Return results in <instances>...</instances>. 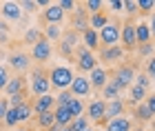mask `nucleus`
I'll use <instances>...</instances> for the list:
<instances>
[{
	"mask_svg": "<svg viewBox=\"0 0 155 131\" xmlns=\"http://www.w3.org/2000/svg\"><path fill=\"white\" fill-rule=\"evenodd\" d=\"M137 7H140L142 11H151L153 7H155V2H153V0H140V2H137Z\"/></svg>",
	"mask_w": 155,
	"mask_h": 131,
	"instance_id": "obj_41",
	"label": "nucleus"
},
{
	"mask_svg": "<svg viewBox=\"0 0 155 131\" xmlns=\"http://www.w3.org/2000/svg\"><path fill=\"white\" fill-rule=\"evenodd\" d=\"M25 85H27V78H25V76H16V78H9L5 91H7V96H16V93H20V91H25Z\"/></svg>",
	"mask_w": 155,
	"mask_h": 131,
	"instance_id": "obj_20",
	"label": "nucleus"
},
{
	"mask_svg": "<svg viewBox=\"0 0 155 131\" xmlns=\"http://www.w3.org/2000/svg\"><path fill=\"white\" fill-rule=\"evenodd\" d=\"M53 125H55L53 111H47V113H40V116H38V127H40V129H51Z\"/></svg>",
	"mask_w": 155,
	"mask_h": 131,
	"instance_id": "obj_31",
	"label": "nucleus"
},
{
	"mask_svg": "<svg viewBox=\"0 0 155 131\" xmlns=\"http://www.w3.org/2000/svg\"><path fill=\"white\" fill-rule=\"evenodd\" d=\"M87 131H95V129H87Z\"/></svg>",
	"mask_w": 155,
	"mask_h": 131,
	"instance_id": "obj_52",
	"label": "nucleus"
},
{
	"mask_svg": "<svg viewBox=\"0 0 155 131\" xmlns=\"http://www.w3.org/2000/svg\"><path fill=\"white\" fill-rule=\"evenodd\" d=\"M29 62H31V56L25 51H16L9 56V67L16 69V71H25V69H29Z\"/></svg>",
	"mask_w": 155,
	"mask_h": 131,
	"instance_id": "obj_15",
	"label": "nucleus"
},
{
	"mask_svg": "<svg viewBox=\"0 0 155 131\" xmlns=\"http://www.w3.org/2000/svg\"><path fill=\"white\" fill-rule=\"evenodd\" d=\"M149 76H151V78H155V56L149 60Z\"/></svg>",
	"mask_w": 155,
	"mask_h": 131,
	"instance_id": "obj_48",
	"label": "nucleus"
},
{
	"mask_svg": "<svg viewBox=\"0 0 155 131\" xmlns=\"http://www.w3.org/2000/svg\"><path fill=\"white\" fill-rule=\"evenodd\" d=\"M73 78H75V76H73V71L69 67H53L51 73H49V82H51V87L60 89V91H64V89L71 87Z\"/></svg>",
	"mask_w": 155,
	"mask_h": 131,
	"instance_id": "obj_1",
	"label": "nucleus"
},
{
	"mask_svg": "<svg viewBox=\"0 0 155 131\" xmlns=\"http://www.w3.org/2000/svg\"><path fill=\"white\" fill-rule=\"evenodd\" d=\"M120 40H122L124 49H135L137 47V36H135V25L131 22H124L122 25V36H120Z\"/></svg>",
	"mask_w": 155,
	"mask_h": 131,
	"instance_id": "obj_9",
	"label": "nucleus"
},
{
	"mask_svg": "<svg viewBox=\"0 0 155 131\" xmlns=\"http://www.w3.org/2000/svg\"><path fill=\"white\" fill-rule=\"evenodd\" d=\"M73 27H75V31L78 29H82V31L89 29V18H87V11L84 9H75L73 11Z\"/></svg>",
	"mask_w": 155,
	"mask_h": 131,
	"instance_id": "obj_24",
	"label": "nucleus"
},
{
	"mask_svg": "<svg viewBox=\"0 0 155 131\" xmlns=\"http://www.w3.org/2000/svg\"><path fill=\"white\" fill-rule=\"evenodd\" d=\"M124 9L129 11V13H135L140 7H137V2H133V0H126V2H124Z\"/></svg>",
	"mask_w": 155,
	"mask_h": 131,
	"instance_id": "obj_44",
	"label": "nucleus"
},
{
	"mask_svg": "<svg viewBox=\"0 0 155 131\" xmlns=\"http://www.w3.org/2000/svg\"><path fill=\"white\" fill-rule=\"evenodd\" d=\"M153 131H155V125H153Z\"/></svg>",
	"mask_w": 155,
	"mask_h": 131,
	"instance_id": "obj_53",
	"label": "nucleus"
},
{
	"mask_svg": "<svg viewBox=\"0 0 155 131\" xmlns=\"http://www.w3.org/2000/svg\"><path fill=\"white\" fill-rule=\"evenodd\" d=\"M122 36V25L120 22H109L104 29H100V47H113L120 42Z\"/></svg>",
	"mask_w": 155,
	"mask_h": 131,
	"instance_id": "obj_3",
	"label": "nucleus"
},
{
	"mask_svg": "<svg viewBox=\"0 0 155 131\" xmlns=\"http://www.w3.org/2000/svg\"><path fill=\"white\" fill-rule=\"evenodd\" d=\"M16 131H33V129H29V127H20V129H16Z\"/></svg>",
	"mask_w": 155,
	"mask_h": 131,
	"instance_id": "obj_51",
	"label": "nucleus"
},
{
	"mask_svg": "<svg viewBox=\"0 0 155 131\" xmlns=\"http://www.w3.org/2000/svg\"><path fill=\"white\" fill-rule=\"evenodd\" d=\"M45 38L49 40V42H55V40H60V38H62L60 25H47V27H45Z\"/></svg>",
	"mask_w": 155,
	"mask_h": 131,
	"instance_id": "obj_26",
	"label": "nucleus"
},
{
	"mask_svg": "<svg viewBox=\"0 0 155 131\" xmlns=\"http://www.w3.org/2000/svg\"><path fill=\"white\" fill-rule=\"evenodd\" d=\"M100 7H102L100 0H87V9L91 13H100Z\"/></svg>",
	"mask_w": 155,
	"mask_h": 131,
	"instance_id": "obj_40",
	"label": "nucleus"
},
{
	"mask_svg": "<svg viewBox=\"0 0 155 131\" xmlns=\"http://www.w3.org/2000/svg\"><path fill=\"white\" fill-rule=\"evenodd\" d=\"M107 25H109V18H107V13H104V11H100V13H93V16L89 18V29H93V31H97V29H104Z\"/></svg>",
	"mask_w": 155,
	"mask_h": 131,
	"instance_id": "obj_23",
	"label": "nucleus"
},
{
	"mask_svg": "<svg viewBox=\"0 0 155 131\" xmlns=\"http://www.w3.org/2000/svg\"><path fill=\"white\" fill-rule=\"evenodd\" d=\"M42 38H45V36H42V31L38 29V27H31V29L25 33V42H27V45H31V47L36 45V42H40Z\"/></svg>",
	"mask_w": 155,
	"mask_h": 131,
	"instance_id": "obj_28",
	"label": "nucleus"
},
{
	"mask_svg": "<svg viewBox=\"0 0 155 131\" xmlns=\"http://www.w3.org/2000/svg\"><path fill=\"white\" fill-rule=\"evenodd\" d=\"M104 111H107V102L104 100H93L87 107V116L93 122H104Z\"/></svg>",
	"mask_w": 155,
	"mask_h": 131,
	"instance_id": "obj_12",
	"label": "nucleus"
},
{
	"mask_svg": "<svg viewBox=\"0 0 155 131\" xmlns=\"http://www.w3.org/2000/svg\"><path fill=\"white\" fill-rule=\"evenodd\" d=\"M140 131H142V129H140Z\"/></svg>",
	"mask_w": 155,
	"mask_h": 131,
	"instance_id": "obj_54",
	"label": "nucleus"
},
{
	"mask_svg": "<svg viewBox=\"0 0 155 131\" xmlns=\"http://www.w3.org/2000/svg\"><path fill=\"white\" fill-rule=\"evenodd\" d=\"M135 116H137L140 120H151V118H153V113L149 111V107H146L144 102H142V105H137V107H135Z\"/></svg>",
	"mask_w": 155,
	"mask_h": 131,
	"instance_id": "obj_34",
	"label": "nucleus"
},
{
	"mask_svg": "<svg viewBox=\"0 0 155 131\" xmlns=\"http://www.w3.org/2000/svg\"><path fill=\"white\" fill-rule=\"evenodd\" d=\"M49 89H51V82H49V76L42 71V69H33L31 71V93L40 98V96H47Z\"/></svg>",
	"mask_w": 155,
	"mask_h": 131,
	"instance_id": "obj_2",
	"label": "nucleus"
},
{
	"mask_svg": "<svg viewBox=\"0 0 155 131\" xmlns=\"http://www.w3.org/2000/svg\"><path fill=\"white\" fill-rule=\"evenodd\" d=\"M124 113V102L122 100H111L107 102V111H104V122H109V120H113V118H120V116Z\"/></svg>",
	"mask_w": 155,
	"mask_h": 131,
	"instance_id": "obj_16",
	"label": "nucleus"
},
{
	"mask_svg": "<svg viewBox=\"0 0 155 131\" xmlns=\"http://www.w3.org/2000/svg\"><path fill=\"white\" fill-rule=\"evenodd\" d=\"M149 76L146 73H142V76H137V87H142V89H149Z\"/></svg>",
	"mask_w": 155,
	"mask_h": 131,
	"instance_id": "obj_42",
	"label": "nucleus"
},
{
	"mask_svg": "<svg viewBox=\"0 0 155 131\" xmlns=\"http://www.w3.org/2000/svg\"><path fill=\"white\" fill-rule=\"evenodd\" d=\"M71 91H69V89H64V91H60V96L58 98H55V107H67L69 102H71Z\"/></svg>",
	"mask_w": 155,
	"mask_h": 131,
	"instance_id": "obj_33",
	"label": "nucleus"
},
{
	"mask_svg": "<svg viewBox=\"0 0 155 131\" xmlns=\"http://www.w3.org/2000/svg\"><path fill=\"white\" fill-rule=\"evenodd\" d=\"M75 58H78V69L84 73H91L93 69L97 67L95 62V53L89 51L87 47H80V49H75Z\"/></svg>",
	"mask_w": 155,
	"mask_h": 131,
	"instance_id": "obj_5",
	"label": "nucleus"
},
{
	"mask_svg": "<svg viewBox=\"0 0 155 131\" xmlns=\"http://www.w3.org/2000/svg\"><path fill=\"white\" fill-rule=\"evenodd\" d=\"M129 93H131V102H133V105H142V100L146 98V89L137 87V85H133L129 89Z\"/></svg>",
	"mask_w": 155,
	"mask_h": 131,
	"instance_id": "obj_27",
	"label": "nucleus"
},
{
	"mask_svg": "<svg viewBox=\"0 0 155 131\" xmlns=\"http://www.w3.org/2000/svg\"><path fill=\"white\" fill-rule=\"evenodd\" d=\"M53 118H55V125H60V127H69L75 120L71 116V111H69V107H55L53 109Z\"/></svg>",
	"mask_w": 155,
	"mask_h": 131,
	"instance_id": "obj_18",
	"label": "nucleus"
},
{
	"mask_svg": "<svg viewBox=\"0 0 155 131\" xmlns=\"http://www.w3.org/2000/svg\"><path fill=\"white\" fill-rule=\"evenodd\" d=\"M102 93H104V98H109V102L120 98V89H117V85H115L113 80H109V82H107V87L102 89Z\"/></svg>",
	"mask_w": 155,
	"mask_h": 131,
	"instance_id": "obj_29",
	"label": "nucleus"
},
{
	"mask_svg": "<svg viewBox=\"0 0 155 131\" xmlns=\"http://www.w3.org/2000/svg\"><path fill=\"white\" fill-rule=\"evenodd\" d=\"M133 122L126 118V116H120V118H113L107 122V131H131Z\"/></svg>",
	"mask_w": 155,
	"mask_h": 131,
	"instance_id": "obj_21",
	"label": "nucleus"
},
{
	"mask_svg": "<svg viewBox=\"0 0 155 131\" xmlns=\"http://www.w3.org/2000/svg\"><path fill=\"white\" fill-rule=\"evenodd\" d=\"M67 107H69V111H71L73 118H80L82 111H84V102H82V98H71V102H69Z\"/></svg>",
	"mask_w": 155,
	"mask_h": 131,
	"instance_id": "obj_30",
	"label": "nucleus"
},
{
	"mask_svg": "<svg viewBox=\"0 0 155 131\" xmlns=\"http://www.w3.org/2000/svg\"><path fill=\"white\" fill-rule=\"evenodd\" d=\"M25 100H27V91H20V93H16V96H11V98H9L11 109H16V107H20V105H25Z\"/></svg>",
	"mask_w": 155,
	"mask_h": 131,
	"instance_id": "obj_35",
	"label": "nucleus"
},
{
	"mask_svg": "<svg viewBox=\"0 0 155 131\" xmlns=\"http://www.w3.org/2000/svg\"><path fill=\"white\" fill-rule=\"evenodd\" d=\"M135 36H137V45H149V40L153 38L151 36V27L146 22H137L135 25Z\"/></svg>",
	"mask_w": 155,
	"mask_h": 131,
	"instance_id": "obj_22",
	"label": "nucleus"
},
{
	"mask_svg": "<svg viewBox=\"0 0 155 131\" xmlns=\"http://www.w3.org/2000/svg\"><path fill=\"white\" fill-rule=\"evenodd\" d=\"M89 82H91V89L100 91V89H104V87H107V82H109V73L104 71L102 67H95L93 71L89 73Z\"/></svg>",
	"mask_w": 155,
	"mask_h": 131,
	"instance_id": "obj_11",
	"label": "nucleus"
},
{
	"mask_svg": "<svg viewBox=\"0 0 155 131\" xmlns=\"http://www.w3.org/2000/svg\"><path fill=\"white\" fill-rule=\"evenodd\" d=\"M69 129H71V131H87V129H91L89 127V118H82V116L75 118L71 125H69Z\"/></svg>",
	"mask_w": 155,
	"mask_h": 131,
	"instance_id": "obj_32",
	"label": "nucleus"
},
{
	"mask_svg": "<svg viewBox=\"0 0 155 131\" xmlns=\"http://www.w3.org/2000/svg\"><path fill=\"white\" fill-rule=\"evenodd\" d=\"M20 5V9H25V11H29V13H33L38 9V2H33V0H22V2H18Z\"/></svg>",
	"mask_w": 155,
	"mask_h": 131,
	"instance_id": "obj_38",
	"label": "nucleus"
},
{
	"mask_svg": "<svg viewBox=\"0 0 155 131\" xmlns=\"http://www.w3.org/2000/svg\"><path fill=\"white\" fill-rule=\"evenodd\" d=\"M53 105H55V98L51 93H47V96H40V98L33 100V113H47V111H53Z\"/></svg>",
	"mask_w": 155,
	"mask_h": 131,
	"instance_id": "obj_14",
	"label": "nucleus"
},
{
	"mask_svg": "<svg viewBox=\"0 0 155 131\" xmlns=\"http://www.w3.org/2000/svg\"><path fill=\"white\" fill-rule=\"evenodd\" d=\"M13 111H16V120H18V122H27V120H29L31 116H33V107H31V105H27V102H25V105L16 107Z\"/></svg>",
	"mask_w": 155,
	"mask_h": 131,
	"instance_id": "obj_25",
	"label": "nucleus"
},
{
	"mask_svg": "<svg viewBox=\"0 0 155 131\" xmlns=\"http://www.w3.org/2000/svg\"><path fill=\"white\" fill-rule=\"evenodd\" d=\"M149 27H151V36L155 38V13H153V18H151V25H149Z\"/></svg>",
	"mask_w": 155,
	"mask_h": 131,
	"instance_id": "obj_49",
	"label": "nucleus"
},
{
	"mask_svg": "<svg viewBox=\"0 0 155 131\" xmlns=\"http://www.w3.org/2000/svg\"><path fill=\"white\" fill-rule=\"evenodd\" d=\"M109 7H111L113 11H122V9H124V2H120V0H111Z\"/></svg>",
	"mask_w": 155,
	"mask_h": 131,
	"instance_id": "obj_45",
	"label": "nucleus"
},
{
	"mask_svg": "<svg viewBox=\"0 0 155 131\" xmlns=\"http://www.w3.org/2000/svg\"><path fill=\"white\" fill-rule=\"evenodd\" d=\"M133 80H135V71H133V67L122 65V67H117V69H115L113 82L117 85L120 91H124V89H131V87H133Z\"/></svg>",
	"mask_w": 155,
	"mask_h": 131,
	"instance_id": "obj_4",
	"label": "nucleus"
},
{
	"mask_svg": "<svg viewBox=\"0 0 155 131\" xmlns=\"http://www.w3.org/2000/svg\"><path fill=\"white\" fill-rule=\"evenodd\" d=\"M51 53H53V47H51V42H49L47 38H42L40 42H36L31 47V60H36V62H47L49 58H51Z\"/></svg>",
	"mask_w": 155,
	"mask_h": 131,
	"instance_id": "obj_6",
	"label": "nucleus"
},
{
	"mask_svg": "<svg viewBox=\"0 0 155 131\" xmlns=\"http://www.w3.org/2000/svg\"><path fill=\"white\" fill-rule=\"evenodd\" d=\"M42 20H45L47 25H60L62 20H64V11L60 9L58 2H51L45 11H42Z\"/></svg>",
	"mask_w": 155,
	"mask_h": 131,
	"instance_id": "obj_8",
	"label": "nucleus"
},
{
	"mask_svg": "<svg viewBox=\"0 0 155 131\" xmlns=\"http://www.w3.org/2000/svg\"><path fill=\"white\" fill-rule=\"evenodd\" d=\"M38 7H49V0H38Z\"/></svg>",
	"mask_w": 155,
	"mask_h": 131,
	"instance_id": "obj_50",
	"label": "nucleus"
},
{
	"mask_svg": "<svg viewBox=\"0 0 155 131\" xmlns=\"http://www.w3.org/2000/svg\"><path fill=\"white\" fill-rule=\"evenodd\" d=\"M7 82H9V69L5 65H0V91H5Z\"/></svg>",
	"mask_w": 155,
	"mask_h": 131,
	"instance_id": "obj_36",
	"label": "nucleus"
},
{
	"mask_svg": "<svg viewBox=\"0 0 155 131\" xmlns=\"http://www.w3.org/2000/svg\"><path fill=\"white\" fill-rule=\"evenodd\" d=\"M144 105L149 107V111H151V113L155 116V93H153V96H149V98L144 100Z\"/></svg>",
	"mask_w": 155,
	"mask_h": 131,
	"instance_id": "obj_43",
	"label": "nucleus"
},
{
	"mask_svg": "<svg viewBox=\"0 0 155 131\" xmlns=\"http://www.w3.org/2000/svg\"><path fill=\"white\" fill-rule=\"evenodd\" d=\"M5 113H7V100L0 98V120H5Z\"/></svg>",
	"mask_w": 155,
	"mask_h": 131,
	"instance_id": "obj_47",
	"label": "nucleus"
},
{
	"mask_svg": "<svg viewBox=\"0 0 155 131\" xmlns=\"http://www.w3.org/2000/svg\"><path fill=\"white\" fill-rule=\"evenodd\" d=\"M140 53H142V56H149V53H153V45H140Z\"/></svg>",
	"mask_w": 155,
	"mask_h": 131,
	"instance_id": "obj_46",
	"label": "nucleus"
},
{
	"mask_svg": "<svg viewBox=\"0 0 155 131\" xmlns=\"http://www.w3.org/2000/svg\"><path fill=\"white\" fill-rule=\"evenodd\" d=\"M58 5H60L62 11H75V9H78V5L73 2V0H60Z\"/></svg>",
	"mask_w": 155,
	"mask_h": 131,
	"instance_id": "obj_39",
	"label": "nucleus"
},
{
	"mask_svg": "<svg viewBox=\"0 0 155 131\" xmlns=\"http://www.w3.org/2000/svg\"><path fill=\"white\" fill-rule=\"evenodd\" d=\"M124 56V49L120 45H113V47H102V51H100V60L102 62H109V65H113L117 62L120 58Z\"/></svg>",
	"mask_w": 155,
	"mask_h": 131,
	"instance_id": "obj_13",
	"label": "nucleus"
},
{
	"mask_svg": "<svg viewBox=\"0 0 155 131\" xmlns=\"http://www.w3.org/2000/svg\"><path fill=\"white\" fill-rule=\"evenodd\" d=\"M75 45H78V31H67V33H62V38H60V53L62 56H71L73 49H75Z\"/></svg>",
	"mask_w": 155,
	"mask_h": 131,
	"instance_id": "obj_10",
	"label": "nucleus"
},
{
	"mask_svg": "<svg viewBox=\"0 0 155 131\" xmlns=\"http://www.w3.org/2000/svg\"><path fill=\"white\" fill-rule=\"evenodd\" d=\"M5 125H7V127H16V125H18V120H16V111H13L11 107L7 109V113H5Z\"/></svg>",
	"mask_w": 155,
	"mask_h": 131,
	"instance_id": "obj_37",
	"label": "nucleus"
},
{
	"mask_svg": "<svg viewBox=\"0 0 155 131\" xmlns=\"http://www.w3.org/2000/svg\"><path fill=\"white\" fill-rule=\"evenodd\" d=\"M0 13H2L5 20H20V16H22V9H20L18 2H2V7H0Z\"/></svg>",
	"mask_w": 155,
	"mask_h": 131,
	"instance_id": "obj_17",
	"label": "nucleus"
},
{
	"mask_svg": "<svg viewBox=\"0 0 155 131\" xmlns=\"http://www.w3.org/2000/svg\"><path fill=\"white\" fill-rule=\"evenodd\" d=\"M82 42H84V47H87L89 51L100 49V33H97V31H93V29L82 31Z\"/></svg>",
	"mask_w": 155,
	"mask_h": 131,
	"instance_id": "obj_19",
	"label": "nucleus"
},
{
	"mask_svg": "<svg viewBox=\"0 0 155 131\" xmlns=\"http://www.w3.org/2000/svg\"><path fill=\"white\" fill-rule=\"evenodd\" d=\"M69 91H71L73 98H84V96H89L93 89H91V82L89 78H84V76H75L71 87H69Z\"/></svg>",
	"mask_w": 155,
	"mask_h": 131,
	"instance_id": "obj_7",
	"label": "nucleus"
}]
</instances>
